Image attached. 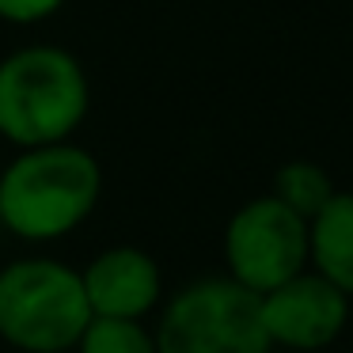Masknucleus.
Listing matches in <instances>:
<instances>
[{
  "mask_svg": "<svg viewBox=\"0 0 353 353\" xmlns=\"http://www.w3.org/2000/svg\"><path fill=\"white\" fill-rule=\"evenodd\" d=\"M103 198V168L72 141L19 148L0 171V228L27 243L77 232Z\"/></svg>",
  "mask_w": 353,
  "mask_h": 353,
  "instance_id": "1",
  "label": "nucleus"
},
{
  "mask_svg": "<svg viewBox=\"0 0 353 353\" xmlns=\"http://www.w3.org/2000/svg\"><path fill=\"white\" fill-rule=\"evenodd\" d=\"M92 107V84L77 54L34 42L0 57V137L16 148L72 141Z\"/></svg>",
  "mask_w": 353,
  "mask_h": 353,
  "instance_id": "2",
  "label": "nucleus"
},
{
  "mask_svg": "<svg viewBox=\"0 0 353 353\" xmlns=\"http://www.w3.org/2000/svg\"><path fill=\"white\" fill-rule=\"evenodd\" d=\"M92 307L80 270L50 254H23L0 266V342L19 353H69Z\"/></svg>",
  "mask_w": 353,
  "mask_h": 353,
  "instance_id": "3",
  "label": "nucleus"
},
{
  "mask_svg": "<svg viewBox=\"0 0 353 353\" xmlns=\"http://www.w3.org/2000/svg\"><path fill=\"white\" fill-rule=\"evenodd\" d=\"M156 353H270L262 296L232 277H201L168 300Z\"/></svg>",
  "mask_w": 353,
  "mask_h": 353,
  "instance_id": "4",
  "label": "nucleus"
},
{
  "mask_svg": "<svg viewBox=\"0 0 353 353\" xmlns=\"http://www.w3.org/2000/svg\"><path fill=\"white\" fill-rule=\"evenodd\" d=\"M228 277L251 292H270L307 266V221L266 194L232 213L224 228Z\"/></svg>",
  "mask_w": 353,
  "mask_h": 353,
  "instance_id": "5",
  "label": "nucleus"
},
{
  "mask_svg": "<svg viewBox=\"0 0 353 353\" xmlns=\"http://www.w3.org/2000/svg\"><path fill=\"white\" fill-rule=\"evenodd\" d=\"M350 319V296L323 274H292L289 281L262 292V323H266L270 345L289 353H315L330 345L345 330Z\"/></svg>",
  "mask_w": 353,
  "mask_h": 353,
  "instance_id": "6",
  "label": "nucleus"
},
{
  "mask_svg": "<svg viewBox=\"0 0 353 353\" xmlns=\"http://www.w3.org/2000/svg\"><path fill=\"white\" fill-rule=\"evenodd\" d=\"M84 296L92 315H114V319H145L163 296L160 262L133 243H118L99 251L84 270Z\"/></svg>",
  "mask_w": 353,
  "mask_h": 353,
  "instance_id": "7",
  "label": "nucleus"
},
{
  "mask_svg": "<svg viewBox=\"0 0 353 353\" xmlns=\"http://www.w3.org/2000/svg\"><path fill=\"white\" fill-rule=\"evenodd\" d=\"M307 262H315V274L353 296V194L334 190L307 221Z\"/></svg>",
  "mask_w": 353,
  "mask_h": 353,
  "instance_id": "8",
  "label": "nucleus"
},
{
  "mask_svg": "<svg viewBox=\"0 0 353 353\" xmlns=\"http://www.w3.org/2000/svg\"><path fill=\"white\" fill-rule=\"evenodd\" d=\"M270 194H274L281 205H289L292 213H300L304 221H312V216L330 201L334 183H330V175L319 168V163L292 160V163H285V168H277L274 190Z\"/></svg>",
  "mask_w": 353,
  "mask_h": 353,
  "instance_id": "9",
  "label": "nucleus"
},
{
  "mask_svg": "<svg viewBox=\"0 0 353 353\" xmlns=\"http://www.w3.org/2000/svg\"><path fill=\"white\" fill-rule=\"evenodd\" d=\"M77 353H156V338L141 319L92 315L77 342Z\"/></svg>",
  "mask_w": 353,
  "mask_h": 353,
  "instance_id": "10",
  "label": "nucleus"
},
{
  "mask_svg": "<svg viewBox=\"0 0 353 353\" xmlns=\"http://www.w3.org/2000/svg\"><path fill=\"white\" fill-rule=\"evenodd\" d=\"M65 8V0H0V19L16 27H31V23H46Z\"/></svg>",
  "mask_w": 353,
  "mask_h": 353,
  "instance_id": "11",
  "label": "nucleus"
}]
</instances>
